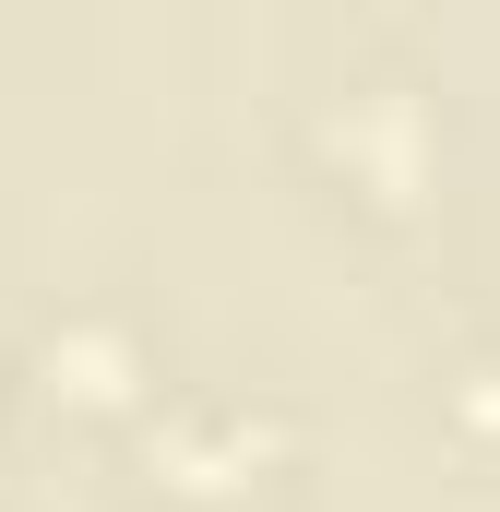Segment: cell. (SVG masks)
<instances>
[{"instance_id":"cell-1","label":"cell","mask_w":500,"mask_h":512,"mask_svg":"<svg viewBox=\"0 0 500 512\" xmlns=\"http://www.w3.org/2000/svg\"><path fill=\"white\" fill-rule=\"evenodd\" d=\"M346 108H334V155H358L370 179H405L417 167V143H429V108H417V84H393V72H358V84H334Z\"/></svg>"}]
</instances>
